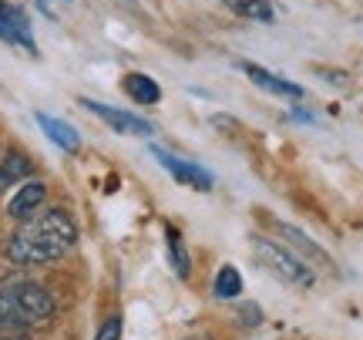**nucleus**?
Masks as SVG:
<instances>
[{
  "label": "nucleus",
  "mask_w": 363,
  "mask_h": 340,
  "mask_svg": "<svg viewBox=\"0 0 363 340\" xmlns=\"http://www.w3.org/2000/svg\"><path fill=\"white\" fill-rule=\"evenodd\" d=\"M252 253H256L262 270H269L276 280H283V283H289V287H296V290L316 287V273H313L310 263L303 260V256H296V253H289L286 246H279V243H272L266 236H256L252 239Z\"/></svg>",
  "instance_id": "nucleus-3"
},
{
  "label": "nucleus",
  "mask_w": 363,
  "mask_h": 340,
  "mask_svg": "<svg viewBox=\"0 0 363 340\" xmlns=\"http://www.w3.org/2000/svg\"><path fill=\"white\" fill-rule=\"evenodd\" d=\"M74 243H78V226L65 209H40L13 229L4 253L17 266H48L67 256Z\"/></svg>",
  "instance_id": "nucleus-1"
},
{
  "label": "nucleus",
  "mask_w": 363,
  "mask_h": 340,
  "mask_svg": "<svg viewBox=\"0 0 363 340\" xmlns=\"http://www.w3.org/2000/svg\"><path fill=\"white\" fill-rule=\"evenodd\" d=\"M30 172H34V165H30L21 152H11V155L4 158V165H0V189H7V185L27 179Z\"/></svg>",
  "instance_id": "nucleus-15"
},
{
  "label": "nucleus",
  "mask_w": 363,
  "mask_h": 340,
  "mask_svg": "<svg viewBox=\"0 0 363 340\" xmlns=\"http://www.w3.org/2000/svg\"><path fill=\"white\" fill-rule=\"evenodd\" d=\"M212 125H222V131H233V128H235V118H229V115H216V118H212Z\"/></svg>",
  "instance_id": "nucleus-18"
},
{
  "label": "nucleus",
  "mask_w": 363,
  "mask_h": 340,
  "mask_svg": "<svg viewBox=\"0 0 363 340\" xmlns=\"http://www.w3.org/2000/svg\"><path fill=\"white\" fill-rule=\"evenodd\" d=\"M94 340H121V317H108L101 327H98Z\"/></svg>",
  "instance_id": "nucleus-16"
},
{
  "label": "nucleus",
  "mask_w": 363,
  "mask_h": 340,
  "mask_svg": "<svg viewBox=\"0 0 363 340\" xmlns=\"http://www.w3.org/2000/svg\"><path fill=\"white\" fill-rule=\"evenodd\" d=\"M57 310V303L40 283L13 280L0 283V334H21V330L48 324Z\"/></svg>",
  "instance_id": "nucleus-2"
},
{
  "label": "nucleus",
  "mask_w": 363,
  "mask_h": 340,
  "mask_svg": "<svg viewBox=\"0 0 363 340\" xmlns=\"http://www.w3.org/2000/svg\"><path fill=\"white\" fill-rule=\"evenodd\" d=\"M0 38L7 44H17L24 48L27 54H38V44H34V34H30V21L21 7H13L7 0H0Z\"/></svg>",
  "instance_id": "nucleus-6"
},
{
  "label": "nucleus",
  "mask_w": 363,
  "mask_h": 340,
  "mask_svg": "<svg viewBox=\"0 0 363 340\" xmlns=\"http://www.w3.org/2000/svg\"><path fill=\"white\" fill-rule=\"evenodd\" d=\"M121 88H125V94H128L131 102H138V105H158V102H162L158 81H152L148 75H142V71H128V75L121 78Z\"/></svg>",
  "instance_id": "nucleus-10"
},
{
  "label": "nucleus",
  "mask_w": 363,
  "mask_h": 340,
  "mask_svg": "<svg viewBox=\"0 0 363 340\" xmlns=\"http://www.w3.org/2000/svg\"><path fill=\"white\" fill-rule=\"evenodd\" d=\"M239 317H242V324L252 327V324H259L262 320V310L256 307V303H242V307H239Z\"/></svg>",
  "instance_id": "nucleus-17"
},
{
  "label": "nucleus",
  "mask_w": 363,
  "mask_h": 340,
  "mask_svg": "<svg viewBox=\"0 0 363 340\" xmlns=\"http://www.w3.org/2000/svg\"><path fill=\"white\" fill-rule=\"evenodd\" d=\"M242 71H246V75H249V81H252L256 88H262V92L279 94V98H293V102H299V98H303V88H299L296 81H286V78H279V75H272L269 67L252 65V61H242Z\"/></svg>",
  "instance_id": "nucleus-7"
},
{
  "label": "nucleus",
  "mask_w": 363,
  "mask_h": 340,
  "mask_svg": "<svg viewBox=\"0 0 363 340\" xmlns=\"http://www.w3.org/2000/svg\"><path fill=\"white\" fill-rule=\"evenodd\" d=\"M212 293H216V300H239V293H242V273L235 270L233 263L219 266V273L212 280Z\"/></svg>",
  "instance_id": "nucleus-13"
},
{
  "label": "nucleus",
  "mask_w": 363,
  "mask_h": 340,
  "mask_svg": "<svg viewBox=\"0 0 363 340\" xmlns=\"http://www.w3.org/2000/svg\"><path fill=\"white\" fill-rule=\"evenodd\" d=\"M276 229H279V233L286 236V243H289V246H296L299 253L306 256V260H316V263H323V266H333V260L326 256V249H320L316 243H313V239H306V233H299L296 226H289V223H276Z\"/></svg>",
  "instance_id": "nucleus-12"
},
{
  "label": "nucleus",
  "mask_w": 363,
  "mask_h": 340,
  "mask_svg": "<svg viewBox=\"0 0 363 340\" xmlns=\"http://www.w3.org/2000/svg\"><path fill=\"white\" fill-rule=\"evenodd\" d=\"M0 340H27V337H13V334H7V337H0Z\"/></svg>",
  "instance_id": "nucleus-20"
},
{
  "label": "nucleus",
  "mask_w": 363,
  "mask_h": 340,
  "mask_svg": "<svg viewBox=\"0 0 363 340\" xmlns=\"http://www.w3.org/2000/svg\"><path fill=\"white\" fill-rule=\"evenodd\" d=\"M219 4L229 7L242 21H259V24H272L276 21V7L269 0H219Z\"/></svg>",
  "instance_id": "nucleus-11"
},
{
  "label": "nucleus",
  "mask_w": 363,
  "mask_h": 340,
  "mask_svg": "<svg viewBox=\"0 0 363 340\" xmlns=\"http://www.w3.org/2000/svg\"><path fill=\"white\" fill-rule=\"evenodd\" d=\"M38 125L44 128V135L51 138L57 148H65V152H78L81 148V135L67 121H61V118H54V115H44V111H38Z\"/></svg>",
  "instance_id": "nucleus-9"
},
{
  "label": "nucleus",
  "mask_w": 363,
  "mask_h": 340,
  "mask_svg": "<svg viewBox=\"0 0 363 340\" xmlns=\"http://www.w3.org/2000/svg\"><path fill=\"white\" fill-rule=\"evenodd\" d=\"M182 340H216V337H208V334H192V337H182Z\"/></svg>",
  "instance_id": "nucleus-19"
},
{
  "label": "nucleus",
  "mask_w": 363,
  "mask_h": 340,
  "mask_svg": "<svg viewBox=\"0 0 363 340\" xmlns=\"http://www.w3.org/2000/svg\"><path fill=\"white\" fill-rule=\"evenodd\" d=\"M44 199H48V185L44 182H24L17 192H13L11 202H7V212H11V219L24 223V219H30L34 212L44 209Z\"/></svg>",
  "instance_id": "nucleus-8"
},
{
  "label": "nucleus",
  "mask_w": 363,
  "mask_h": 340,
  "mask_svg": "<svg viewBox=\"0 0 363 340\" xmlns=\"http://www.w3.org/2000/svg\"><path fill=\"white\" fill-rule=\"evenodd\" d=\"M165 243H169V260H172V270L179 273V280H189L192 273V260H189V249L182 243V233L179 229H165Z\"/></svg>",
  "instance_id": "nucleus-14"
},
{
  "label": "nucleus",
  "mask_w": 363,
  "mask_h": 340,
  "mask_svg": "<svg viewBox=\"0 0 363 340\" xmlns=\"http://www.w3.org/2000/svg\"><path fill=\"white\" fill-rule=\"evenodd\" d=\"M152 155L158 158V165L162 169H169V175L175 179V182L182 185H192V189H199V192H212V175H208L202 165H195V162H185V158L172 155V152H165V148H152Z\"/></svg>",
  "instance_id": "nucleus-5"
},
{
  "label": "nucleus",
  "mask_w": 363,
  "mask_h": 340,
  "mask_svg": "<svg viewBox=\"0 0 363 340\" xmlns=\"http://www.w3.org/2000/svg\"><path fill=\"white\" fill-rule=\"evenodd\" d=\"M81 105L88 108V111H94V115L101 118L108 128H115L118 135H152V131H155V125L142 115H131V111L101 105V102H91V98H81Z\"/></svg>",
  "instance_id": "nucleus-4"
}]
</instances>
